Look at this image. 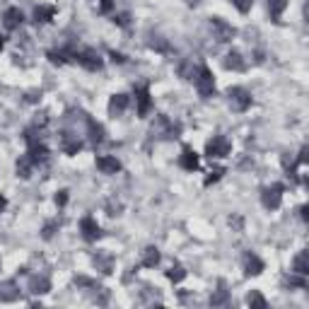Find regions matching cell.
<instances>
[{
  "mask_svg": "<svg viewBox=\"0 0 309 309\" xmlns=\"http://www.w3.org/2000/svg\"><path fill=\"white\" fill-rule=\"evenodd\" d=\"M167 276H169V280H181V278L186 276V273H184V268H181V266H172Z\"/></svg>",
  "mask_w": 309,
  "mask_h": 309,
  "instance_id": "obj_14",
  "label": "cell"
},
{
  "mask_svg": "<svg viewBox=\"0 0 309 309\" xmlns=\"http://www.w3.org/2000/svg\"><path fill=\"white\" fill-rule=\"evenodd\" d=\"M225 66L232 68V70H242V68H244L242 56H239V54H230V56H227V61H225Z\"/></svg>",
  "mask_w": 309,
  "mask_h": 309,
  "instance_id": "obj_11",
  "label": "cell"
},
{
  "mask_svg": "<svg viewBox=\"0 0 309 309\" xmlns=\"http://www.w3.org/2000/svg\"><path fill=\"white\" fill-rule=\"evenodd\" d=\"M0 48H3V36H0Z\"/></svg>",
  "mask_w": 309,
  "mask_h": 309,
  "instance_id": "obj_16",
  "label": "cell"
},
{
  "mask_svg": "<svg viewBox=\"0 0 309 309\" xmlns=\"http://www.w3.org/2000/svg\"><path fill=\"white\" fill-rule=\"evenodd\" d=\"M232 3L237 5V10L239 12H246L249 8H251V3H254V0H232Z\"/></svg>",
  "mask_w": 309,
  "mask_h": 309,
  "instance_id": "obj_15",
  "label": "cell"
},
{
  "mask_svg": "<svg viewBox=\"0 0 309 309\" xmlns=\"http://www.w3.org/2000/svg\"><path fill=\"white\" fill-rule=\"evenodd\" d=\"M97 167H99L104 174H116V172L121 169L119 160H116L114 154H101V157H97Z\"/></svg>",
  "mask_w": 309,
  "mask_h": 309,
  "instance_id": "obj_3",
  "label": "cell"
},
{
  "mask_svg": "<svg viewBox=\"0 0 309 309\" xmlns=\"http://www.w3.org/2000/svg\"><path fill=\"white\" fill-rule=\"evenodd\" d=\"M22 24V12L17 10V8H10V10L5 12V27L8 29H17Z\"/></svg>",
  "mask_w": 309,
  "mask_h": 309,
  "instance_id": "obj_8",
  "label": "cell"
},
{
  "mask_svg": "<svg viewBox=\"0 0 309 309\" xmlns=\"http://www.w3.org/2000/svg\"><path fill=\"white\" fill-rule=\"evenodd\" d=\"M179 165L184 167V169H186V172H193V169H196V167H198V157H196V152H193V150H184V152H181V157H179Z\"/></svg>",
  "mask_w": 309,
  "mask_h": 309,
  "instance_id": "obj_6",
  "label": "cell"
},
{
  "mask_svg": "<svg viewBox=\"0 0 309 309\" xmlns=\"http://www.w3.org/2000/svg\"><path fill=\"white\" fill-rule=\"evenodd\" d=\"M54 8H46V5H39L36 10H34V17H36V22H48L51 17H54Z\"/></svg>",
  "mask_w": 309,
  "mask_h": 309,
  "instance_id": "obj_10",
  "label": "cell"
},
{
  "mask_svg": "<svg viewBox=\"0 0 309 309\" xmlns=\"http://www.w3.org/2000/svg\"><path fill=\"white\" fill-rule=\"evenodd\" d=\"M244 268H246V276H259V273L264 271V264L259 261V256L249 254L244 259Z\"/></svg>",
  "mask_w": 309,
  "mask_h": 309,
  "instance_id": "obj_7",
  "label": "cell"
},
{
  "mask_svg": "<svg viewBox=\"0 0 309 309\" xmlns=\"http://www.w3.org/2000/svg\"><path fill=\"white\" fill-rule=\"evenodd\" d=\"M80 230H82V237H85V239H97V237H99V225L92 220V218H85V220L80 222Z\"/></svg>",
  "mask_w": 309,
  "mask_h": 309,
  "instance_id": "obj_5",
  "label": "cell"
},
{
  "mask_svg": "<svg viewBox=\"0 0 309 309\" xmlns=\"http://www.w3.org/2000/svg\"><path fill=\"white\" fill-rule=\"evenodd\" d=\"M268 8L273 12V17H280V12L287 8V0H268Z\"/></svg>",
  "mask_w": 309,
  "mask_h": 309,
  "instance_id": "obj_12",
  "label": "cell"
},
{
  "mask_svg": "<svg viewBox=\"0 0 309 309\" xmlns=\"http://www.w3.org/2000/svg\"><path fill=\"white\" fill-rule=\"evenodd\" d=\"M205 152H208L210 157H225V154L230 152V140H227V138H222V135H215V138L208 143Z\"/></svg>",
  "mask_w": 309,
  "mask_h": 309,
  "instance_id": "obj_2",
  "label": "cell"
},
{
  "mask_svg": "<svg viewBox=\"0 0 309 309\" xmlns=\"http://www.w3.org/2000/svg\"><path fill=\"white\" fill-rule=\"evenodd\" d=\"M157 261H160V254H157V249H147V254H145V259H143V264L147 266V268H152Z\"/></svg>",
  "mask_w": 309,
  "mask_h": 309,
  "instance_id": "obj_13",
  "label": "cell"
},
{
  "mask_svg": "<svg viewBox=\"0 0 309 309\" xmlns=\"http://www.w3.org/2000/svg\"><path fill=\"white\" fill-rule=\"evenodd\" d=\"M283 198V188L280 186H273V188H266L264 191V205L266 208H278V203Z\"/></svg>",
  "mask_w": 309,
  "mask_h": 309,
  "instance_id": "obj_4",
  "label": "cell"
},
{
  "mask_svg": "<svg viewBox=\"0 0 309 309\" xmlns=\"http://www.w3.org/2000/svg\"><path fill=\"white\" fill-rule=\"evenodd\" d=\"M230 104L234 111H244L251 104V94L242 87H234V89H230Z\"/></svg>",
  "mask_w": 309,
  "mask_h": 309,
  "instance_id": "obj_1",
  "label": "cell"
},
{
  "mask_svg": "<svg viewBox=\"0 0 309 309\" xmlns=\"http://www.w3.org/2000/svg\"><path fill=\"white\" fill-rule=\"evenodd\" d=\"M126 107H128V97H126V94H116V97L111 99L109 109H111V114H121Z\"/></svg>",
  "mask_w": 309,
  "mask_h": 309,
  "instance_id": "obj_9",
  "label": "cell"
}]
</instances>
